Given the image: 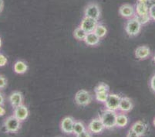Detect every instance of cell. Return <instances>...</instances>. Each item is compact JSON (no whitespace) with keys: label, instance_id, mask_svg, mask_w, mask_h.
Here are the masks:
<instances>
[{"label":"cell","instance_id":"d6986e66","mask_svg":"<svg viewBox=\"0 0 155 137\" xmlns=\"http://www.w3.org/2000/svg\"><path fill=\"white\" fill-rule=\"evenodd\" d=\"M128 122H129V118H128L127 115L124 113H117V119H116V126L118 128H124L127 125Z\"/></svg>","mask_w":155,"mask_h":137},{"label":"cell","instance_id":"9a60e30c","mask_svg":"<svg viewBox=\"0 0 155 137\" xmlns=\"http://www.w3.org/2000/svg\"><path fill=\"white\" fill-rule=\"evenodd\" d=\"M136 15L135 16H143L149 14V6L147 3L140 2H137L135 6Z\"/></svg>","mask_w":155,"mask_h":137},{"label":"cell","instance_id":"ba28073f","mask_svg":"<svg viewBox=\"0 0 155 137\" xmlns=\"http://www.w3.org/2000/svg\"><path fill=\"white\" fill-rule=\"evenodd\" d=\"M98 23L99 22H98V20H97V19L84 15V19H82V21L80 22V26L82 29H84L87 33H91V32H94Z\"/></svg>","mask_w":155,"mask_h":137},{"label":"cell","instance_id":"5b68a950","mask_svg":"<svg viewBox=\"0 0 155 137\" xmlns=\"http://www.w3.org/2000/svg\"><path fill=\"white\" fill-rule=\"evenodd\" d=\"M120 99L121 97L118 94L110 93L107 98L104 102L105 108L113 110V111H117L119 109V104Z\"/></svg>","mask_w":155,"mask_h":137},{"label":"cell","instance_id":"8fae6325","mask_svg":"<svg viewBox=\"0 0 155 137\" xmlns=\"http://www.w3.org/2000/svg\"><path fill=\"white\" fill-rule=\"evenodd\" d=\"M29 114V109L25 104H22L19 106L14 108L13 115H15L16 118L19 120H20L21 122H23L26 118H28Z\"/></svg>","mask_w":155,"mask_h":137},{"label":"cell","instance_id":"d6a6232c","mask_svg":"<svg viewBox=\"0 0 155 137\" xmlns=\"http://www.w3.org/2000/svg\"><path fill=\"white\" fill-rule=\"evenodd\" d=\"M5 115V109L2 105H0V116H4Z\"/></svg>","mask_w":155,"mask_h":137},{"label":"cell","instance_id":"e575fe53","mask_svg":"<svg viewBox=\"0 0 155 137\" xmlns=\"http://www.w3.org/2000/svg\"><path fill=\"white\" fill-rule=\"evenodd\" d=\"M3 6H4L3 0H0V12H2V9H3Z\"/></svg>","mask_w":155,"mask_h":137},{"label":"cell","instance_id":"f1b7e54d","mask_svg":"<svg viewBox=\"0 0 155 137\" xmlns=\"http://www.w3.org/2000/svg\"><path fill=\"white\" fill-rule=\"evenodd\" d=\"M150 88L152 89V91L153 92H155V74H153V77H151L150 80Z\"/></svg>","mask_w":155,"mask_h":137},{"label":"cell","instance_id":"cb8c5ba5","mask_svg":"<svg viewBox=\"0 0 155 137\" xmlns=\"http://www.w3.org/2000/svg\"><path fill=\"white\" fill-rule=\"evenodd\" d=\"M110 91V87L109 86L107 85L105 83H100L97 85V87H95L94 89V92H97V91Z\"/></svg>","mask_w":155,"mask_h":137},{"label":"cell","instance_id":"d4e9b609","mask_svg":"<svg viewBox=\"0 0 155 137\" xmlns=\"http://www.w3.org/2000/svg\"><path fill=\"white\" fill-rule=\"evenodd\" d=\"M135 17L137 18V19L140 21V22L142 25H144V24L147 23V22H150V20L151 19L150 17V15H149V14L148 15H143V16H135Z\"/></svg>","mask_w":155,"mask_h":137},{"label":"cell","instance_id":"7402d4cb","mask_svg":"<svg viewBox=\"0 0 155 137\" xmlns=\"http://www.w3.org/2000/svg\"><path fill=\"white\" fill-rule=\"evenodd\" d=\"M94 32L101 39V38L104 37L107 35V29L103 24L98 23Z\"/></svg>","mask_w":155,"mask_h":137},{"label":"cell","instance_id":"e0dca14e","mask_svg":"<svg viewBox=\"0 0 155 137\" xmlns=\"http://www.w3.org/2000/svg\"><path fill=\"white\" fill-rule=\"evenodd\" d=\"M13 70L15 73L18 74H25L28 70V65L26 62L23 60H17L14 63Z\"/></svg>","mask_w":155,"mask_h":137},{"label":"cell","instance_id":"f546056e","mask_svg":"<svg viewBox=\"0 0 155 137\" xmlns=\"http://www.w3.org/2000/svg\"><path fill=\"white\" fill-rule=\"evenodd\" d=\"M127 137H134V136H138L137 134L136 133L134 129H132L131 128H130V130H128L127 133Z\"/></svg>","mask_w":155,"mask_h":137},{"label":"cell","instance_id":"836d02e7","mask_svg":"<svg viewBox=\"0 0 155 137\" xmlns=\"http://www.w3.org/2000/svg\"><path fill=\"white\" fill-rule=\"evenodd\" d=\"M147 5L149 7L155 5V0H147Z\"/></svg>","mask_w":155,"mask_h":137},{"label":"cell","instance_id":"4fadbf2b","mask_svg":"<svg viewBox=\"0 0 155 137\" xmlns=\"http://www.w3.org/2000/svg\"><path fill=\"white\" fill-rule=\"evenodd\" d=\"M133 107V102L129 98H127V97H121L119 104V109H118L119 111L127 113V112H129L130 111H131Z\"/></svg>","mask_w":155,"mask_h":137},{"label":"cell","instance_id":"2e32d148","mask_svg":"<svg viewBox=\"0 0 155 137\" xmlns=\"http://www.w3.org/2000/svg\"><path fill=\"white\" fill-rule=\"evenodd\" d=\"M100 40H101V38L97 36L94 32H91V33H87L85 39H84V42L88 46H94L99 44Z\"/></svg>","mask_w":155,"mask_h":137},{"label":"cell","instance_id":"3957f363","mask_svg":"<svg viewBox=\"0 0 155 137\" xmlns=\"http://www.w3.org/2000/svg\"><path fill=\"white\" fill-rule=\"evenodd\" d=\"M21 121L18 119L14 115L7 117L3 122V126L7 132L16 133L19 132L21 127Z\"/></svg>","mask_w":155,"mask_h":137},{"label":"cell","instance_id":"8992f818","mask_svg":"<svg viewBox=\"0 0 155 137\" xmlns=\"http://www.w3.org/2000/svg\"><path fill=\"white\" fill-rule=\"evenodd\" d=\"M105 128V126L100 117L91 120L87 127V129L91 132V134H96V135L101 133Z\"/></svg>","mask_w":155,"mask_h":137},{"label":"cell","instance_id":"277c9868","mask_svg":"<svg viewBox=\"0 0 155 137\" xmlns=\"http://www.w3.org/2000/svg\"><path fill=\"white\" fill-rule=\"evenodd\" d=\"M92 101V95L87 90H80L75 94V102L80 106H86Z\"/></svg>","mask_w":155,"mask_h":137},{"label":"cell","instance_id":"9c48e42d","mask_svg":"<svg viewBox=\"0 0 155 137\" xmlns=\"http://www.w3.org/2000/svg\"><path fill=\"white\" fill-rule=\"evenodd\" d=\"M74 123H75V120L72 117H65L64 118H63L61 123H60V128H61L62 132L67 135L73 134Z\"/></svg>","mask_w":155,"mask_h":137},{"label":"cell","instance_id":"ffe728a7","mask_svg":"<svg viewBox=\"0 0 155 137\" xmlns=\"http://www.w3.org/2000/svg\"><path fill=\"white\" fill-rule=\"evenodd\" d=\"M86 129H87V128H86L85 125L82 122H80V121H75L74 126H73V134L77 135V136H79V135L80 133H82L83 132H84Z\"/></svg>","mask_w":155,"mask_h":137},{"label":"cell","instance_id":"8d00e7d4","mask_svg":"<svg viewBox=\"0 0 155 137\" xmlns=\"http://www.w3.org/2000/svg\"><path fill=\"white\" fill-rule=\"evenodd\" d=\"M153 125H154V127H155V117H154V118H153Z\"/></svg>","mask_w":155,"mask_h":137},{"label":"cell","instance_id":"4316f807","mask_svg":"<svg viewBox=\"0 0 155 137\" xmlns=\"http://www.w3.org/2000/svg\"><path fill=\"white\" fill-rule=\"evenodd\" d=\"M7 63H8V60H7L6 57L4 54L0 53V67L5 66Z\"/></svg>","mask_w":155,"mask_h":137},{"label":"cell","instance_id":"1f68e13d","mask_svg":"<svg viewBox=\"0 0 155 137\" xmlns=\"http://www.w3.org/2000/svg\"><path fill=\"white\" fill-rule=\"evenodd\" d=\"M4 103H5V97L0 92V105H3Z\"/></svg>","mask_w":155,"mask_h":137},{"label":"cell","instance_id":"44dd1931","mask_svg":"<svg viewBox=\"0 0 155 137\" xmlns=\"http://www.w3.org/2000/svg\"><path fill=\"white\" fill-rule=\"evenodd\" d=\"M87 34V32H86L84 29H82V28L80 27V26L76 28L74 32H73V36H74V37L77 39H78V40H80V41H83V40L84 41Z\"/></svg>","mask_w":155,"mask_h":137},{"label":"cell","instance_id":"83f0119b","mask_svg":"<svg viewBox=\"0 0 155 137\" xmlns=\"http://www.w3.org/2000/svg\"><path fill=\"white\" fill-rule=\"evenodd\" d=\"M149 15L150 19L155 21V5L149 7Z\"/></svg>","mask_w":155,"mask_h":137},{"label":"cell","instance_id":"30bf717a","mask_svg":"<svg viewBox=\"0 0 155 137\" xmlns=\"http://www.w3.org/2000/svg\"><path fill=\"white\" fill-rule=\"evenodd\" d=\"M119 13L122 17L125 19H130L136 15L135 7L130 4H124L119 9Z\"/></svg>","mask_w":155,"mask_h":137},{"label":"cell","instance_id":"d590c367","mask_svg":"<svg viewBox=\"0 0 155 137\" xmlns=\"http://www.w3.org/2000/svg\"><path fill=\"white\" fill-rule=\"evenodd\" d=\"M2 46V39H1V37H0V48Z\"/></svg>","mask_w":155,"mask_h":137},{"label":"cell","instance_id":"7a4b0ae2","mask_svg":"<svg viewBox=\"0 0 155 137\" xmlns=\"http://www.w3.org/2000/svg\"><path fill=\"white\" fill-rule=\"evenodd\" d=\"M142 27V24L140 21L138 20L137 17L130 18L128 19L125 24V30L126 33L130 36H135L139 34L140 32V29Z\"/></svg>","mask_w":155,"mask_h":137},{"label":"cell","instance_id":"6da1fadb","mask_svg":"<svg viewBox=\"0 0 155 137\" xmlns=\"http://www.w3.org/2000/svg\"><path fill=\"white\" fill-rule=\"evenodd\" d=\"M117 115V111H113L107 108H105L102 111L101 115H100V118L102 120L106 128L110 129L116 126Z\"/></svg>","mask_w":155,"mask_h":137},{"label":"cell","instance_id":"ac0fdd59","mask_svg":"<svg viewBox=\"0 0 155 137\" xmlns=\"http://www.w3.org/2000/svg\"><path fill=\"white\" fill-rule=\"evenodd\" d=\"M131 128L136 132L138 136H142L143 135H144L145 132H146L147 125L142 121H137L133 124Z\"/></svg>","mask_w":155,"mask_h":137},{"label":"cell","instance_id":"484cf974","mask_svg":"<svg viewBox=\"0 0 155 137\" xmlns=\"http://www.w3.org/2000/svg\"><path fill=\"white\" fill-rule=\"evenodd\" d=\"M7 85V79L3 75L0 74V90L5 88Z\"/></svg>","mask_w":155,"mask_h":137},{"label":"cell","instance_id":"52a82bcc","mask_svg":"<svg viewBox=\"0 0 155 137\" xmlns=\"http://www.w3.org/2000/svg\"><path fill=\"white\" fill-rule=\"evenodd\" d=\"M84 15L99 20L101 17V9L96 3H90L84 9Z\"/></svg>","mask_w":155,"mask_h":137},{"label":"cell","instance_id":"5bb4252c","mask_svg":"<svg viewBox=\"0 0 155 137\" xmlns=\"http://www.w3.org/2000/svg\"><path fill=\"white\" fill-rule=\"evenodd\" d=\"M150 55V50L148 46H140L135 50V57L139 60H144Z\"/></svg>","mask_w":155,"mask_h":137},{"label":"cell","instance_id":"74e56055","mask_svg":"<svg viewBox=\"0 0 155 137\" xmlns=\"http://www.w3.org/2000/svg\"><path fill=\"white\" fill-rule=\"evenodd\" d=\"M153 62L155 63V53H154V55H153Z\"/></svg>","mask_w":155,"mask_h":137},{"label":"cell","instance_id":"4dcf8cb0","mask_svg":"<svg viewBox=\"0 0 155 137\" xmlns=\"http://www.w3.org/2000/svg\"><path fill=\"white\" fill-rule=\"evenodd\" d=\"M91 135H92V134H91V132H90V131L88 130V129H86L85 131H84V132H83L82 133H80V135H79V136L78 137H81V136H91Z\"/></svg>","mask_w":155,"mask_h":137},{"label":"cell","instance_id":"7c38bea8","mask_svg":"<svg viewBox=\"0 0 155 137\" xmlns=\"http://www.w3.org/2000/svg\"><path fill=\"white\" fill-rule=\"evenodd\" d=\"M9 101L12 108H14L22 104V102H23V96H22V93L19 92V91H13L9 96Z\"/></svg>","mask_w":155,"mask_h":137},{"label":"cell","instance_id":"603a6c76","mask_svg":"<svg viewBox=\"0 0 155 137\" xmlns=\"http://www.w3.org/2000/svg\"><path fill=\"white\" fill-rule=\"evenodd\" d=\"M109 91H97L95 92V98L97 101L104 103L109 95Z\"/></svg>","mask_w":155,"mask_h":137}]
</instances>
